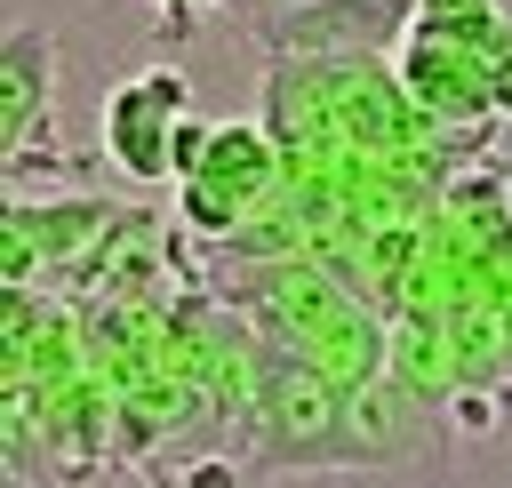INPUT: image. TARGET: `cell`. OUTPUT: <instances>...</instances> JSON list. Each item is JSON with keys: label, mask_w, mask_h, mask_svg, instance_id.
<instances>
[{"label": "cell", "mask_w": 512, "mask_h": 488, "mask_svg": "<svg viewBox=\"0 0 512 488\" xmlns=\"http://www.w3.org/2000/svg\"><path fill=\"white\" fill-rule=\"evenodd\" d=\"M48 32L40 24H8V160L32 144V128L48 120Z\"/></svg>", "instance_id": "obj_2"}, {"label": "cell", "mask_w": 512, "mask_h": 488, "mask_svg": "<svg viewBox=\"0 0 512 488\" xmlns=\"http://www.w3.org/2000/svg\"><path fill=\"white\" fill-rule=\"evenodd\" d=\"M176 112H184V72H144V80H128V88H112V104H104V144L120 152L128 176H168Z\"/></svg>", "instance_id": "obj_1"}]
</instances>
